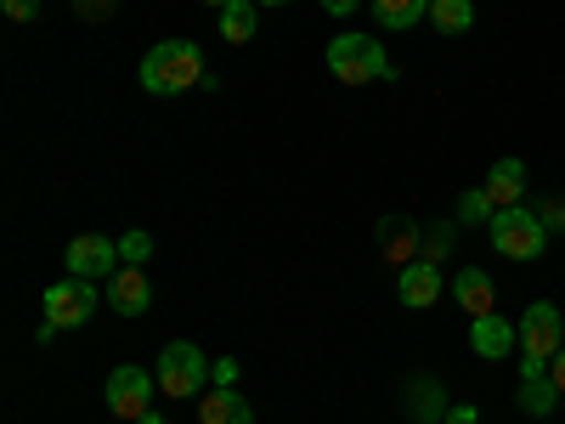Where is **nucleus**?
<instances>
[{
    "instance_id": "nucleus-1",
    "label": "nucleus",
    "mask_w": 565,
    "mask_h": 424,
    "mask_svg": "<svg viewBox=\"0 0 565 424\" xmlns=\"http://www.w3.org/2000/svg\"><path fill=\"white\" fill-rule=\"evenodd\" d=\"M210 74H204V45L199 40H186V34H175V40H159L148 57H141V85L153 91V97H181V91H193V85H204Z\"/></svg>"
},
{
    "instance_id": "nucleus-2",
    "label": "nucleus",
    "mask_w": 565,
    "mask_h": 424,
    "mask_svg": "<svg viewBox=\"0 0 565 424\" xmlns=\"http://www.w3.org/2000/svg\"><path fill=\"white\" fill-rule=\"evenodd\" d=\"M328 68H334V80H345V85L396 80L385 45L373 40V34H334V40H328Z\"/></svg>"
},
{
    "instance_id": "nucleus-3",
    "label": "nucleus",
    "mask_w": 565,
    "mask_h": 424,
    "mask_svg": "<svg viewBox=\"0 0 565 424\" xmlns=\"http://www.w3.org/2000/svg\"><path fill=\"white\" fill-rule=\"evenodd\" d=\"M487 232H492V250H498L503 261H537V255H543V244H548L543 215H537V210H526V204L498 210V215L487 221Z\"/></svg>"
},
{
    "instance_id": "nucleus-4",
    "label": "nucleus",
    "mask_w": 565,
    "mask_h": 424,
    "mask_svg": "<svg viewBox=\"0 0 565 424\" xmlns=\"http://www.w3.org/2000/svg\"><path fill=\"white\" fill-rule=\"evenodd\" d=\"M153 373H159V391L175 402V396H204V385H210V357L193 346V340H170L164 351H159V362H153Z\"/></svg>"
},
{
    "instance_id": "nucleus-5",
    "label": "nucleus",
    "mask_w": 565,
    "mask_h": 424,
    "mask_svg": "<svg viewBox=\"0 0 565 424\" xmlns=\"http://www.w3.org/2000/svg\"><path fill=\"white\" fill-rule=\"evenodd\" d=\"M103 396H108V413H114V418L136 424L141 413H153V396H159V373L136 368V362H119V368L108 373Z\"/></svg>"
},
{
    "instance_id": "nucleus-6",
    "label": "nucleus",
    "mask_w": 565,
    "mask_h": 424,
    "mask_svg": "<svg viewBox=\"0 0 565 424\" xmlns=\"http://www.w3.org/2000/svg\"><path fill=\"white\" fill-rule=\"evenodd\" d=\"M40 311H45V328H85L90 322V311H97V289H90V277H63V283H52L45 289V300H40Z\"/></svg>"
},
{
    "instance_id": "nucleus-7",
    "label": "nucleus",
    "mask_w": 565,
    "mask_h": 424,
    "mask_svg": "<svg viewBox=\"0 0 565 424\" xmlns=\"http://www.w3.org/2000/svg\"><path fill=\"white\" fill-rule=\"evenodd\" d=\"M514 328H521V357L554 362V351L565 346V317H559V306H548V300H532L526 317L514 322Z\"/></svg>"
},
{
    "instance_id": "nucleus-8",
    "label": "nucleus",
    "mask_w": 565,
    "mask_h": 424,
    "mask_svg": "<svg viewBox=\"0 0 565 424\" xmlns=\"http://www.w3.org/2000/svg\"><path fill=\"white\" fill-rule=\"evenodd\" d=\"M469 346H476V357H487V362H503V357L521 351V328H514L509 317H498V311L469 317Z\"/></svg>"
},
{
    "instance_id": "nucleus-9",
    "label": "nucleus",
    "mask_w": 565,
    "mask_h": 424,
    "mask_svg": "<svg viewBox=\"0 0 565 424\" xmlns=\"http://www.w3.org/2000/svg\"><path fill=\"white\" fill-rule=\"evenodd\" d=\"M68 272L74 277H114L119 272V244L114 239H97V232H85V239L68 244Z\"/></svg>"
},
{
    "instance_id": "nucleus-10",
    "label": "nucleus",
    "mask_w": 565,
    "mask_h": 424,
    "mask_svg": "<svg viewBox=\"0 0 565 424\" xmlns=\"http://www.w3.org/2000/svg\"><path fill=\"white\" fill-rule=\"evenodd\" d=\"M396 295H402V306H413V311H424V306H436L441 300V266L436 261H407L402 272H396Z\"/></svg>"
},
{
    "instance_id": "nucleus-11",
    "label": "nucleus",
    "mask_w": 565,
    "mask_h": 424,
    "mask_svg": "<svg viewBox=\"0 0 565 424\" xmlns=\"http://www.w3.org/2000/svg\"><path fill=\"white\" fill-rule=\"evenodd\" d=\"M108 306H114L119 317L153 311V283H148V272H141V266H119V272L108 277Z\"/></svg>"
},
{
    "instance_id": "nucleus-12",
    "label": "nucleus",
    "mask_w": 565,
    "mask_h": 424,
    "mask_svg": "<svg viewBox=\"0 0 565 424\" xmlns=\"http://www.w3.org/2000/svg\"><path fill=\"white\" fill-rule=\"evenodd\" d=\"M487 199H492V210H514L526 199V165L521 159H498L492 170H487Z\"/></svg>"
},
{
    "instance_id": "nucleus-13",
    "label": "nucleus",
    "mask_w": 565,
    "mask_h": 424,
    "mask_svg": "<svg viewBox=\"0 0 565 424\" xmlns=\"http://www.w3.org/2000/svg\"><path fill=\"white\" fill-rule=\"evenodd\" d=\"M452 300H458L469 317H487V311L498 306V289H492V277H487L481 266H463V272L452 277Z\"/></svg>"
},
{
    "instance_id": "nucleus-14",
    "label": "nucleus",
    "mask_w": 565,
    "mask_h": 424,
    "mask_svg": "<svg viewBox=\"0 0 565 424\" xmlns=\"http://www.w3.org/2000/svg\"><path fill=\"white\" fill-rule=\"evenodd\" d=\"M199 424H255V407L232 385H221V391L199 396Z\"/></svg>"
},
{
    "instance_id": "nucleus-15",
    "label": "nucleus",
    "mask_w": 565,
    "mask_h": 424,
    "mask_svg": "<svg viewBox=\"0 0 565 424\" xmlns=\"http://www.w3.org/2000/svg\"><path fill=\"white\" fill-rule=\"evenodd\" d=\"M436 34H469L476 29V0H430Z\"/></svg>"
},
{
    "instance_id": "nucleus-16",
    "label": "nucleus",
    "mask_w": 565,
    "mask_h": 424,
    "mask_svg": "<svg viewBox=\"0 0 565 424\" xmlns=\"http://www.w3.org/2000/svg\"><path fill=\"white\" fill-rule=\"evenodd\" d=\"M255 29H260V7H255V0H232V7H221V34L232 45L255 40Z\"/></svg>"
},
{
    "instance_id": "nucleus-17",
    "label": "nucleus",
    "mask_w": 565,
    "mask_h": 424,
    "mask_svg": "<svg viewBox=\"0 0 565 424\" xmlns=\"http://www.w3.org/2000/svg\"><path fill=\"white\" fill-rule=\"evenodd\" d=\"M373 18H380V29H413L418 18H430V0H373Z\"/></svg>"
},
{
    "instance_id": "nucleus-18",
    "label": "nucleus",
    "mask_w": 565,
    "mask_h": 424,
    "mask_svg": "<svg viewBox=\"0 0 565 424\" xmlns=\"http://www.w3.org/2000/svg\"><path fill=\"white\" fill-rule=\"evenodd\" d=\"M554 407H559V385L548 380V373H543V380H521V413L548 418Z\"/></svg>"
},
{
    "instance_id": "nucleus-19",
    "label": "nucleus",
    "mask_w": 565,
    "mask_h": 424,
    "mask_svg": "<svg viewBox=\"0 0 565 424\" xmlns=\"http://www.w3.org/2000/svg\"><path fill=\"white\" fill-rule=\"evenodd\" d=\"M487 215H498V210H492V199H487V187H469V193L458 199V221L476 226V221H487Z\"/></svg>"
},
{
    "instance_id": "nucleus-20",
    "label": "nucleus",
    "mask_w": 565,
    "mask_h": 424,
    "mask_svg": "<svg viewBox=\"0 0 565 424\" xmlns=\"http://www.w3.org/2000/svg\"><path fill=\"white\" fill-rule=\"evenodd\" d=\"M385 250H391V261H402V266H407V261H418V255H413V226H407V221L385 226Z\"/></svg>"
},
{
    "instance_id": "nucleus-21",
    "label": "nucleus",
    "mask_w": 565,
    "mask_h": 424,
    "mask_svg": "<svg viewBox=\"0 0 565 424\" xmlns=\"http://www.w3.org/2000/svg\"><path fill=\"white\" fill-rule=\"evenodd\" d=\"M148 255H153V239H148V232H125V239H119V266H141Z\"/></svg>"
},
{
    "instance_id": "nucleus-22",
    "label": "nucleus",
    "mask_w": 565,
    "mask_h": 424,
    "mask_svg": "<svg viewBox=\"0 0 565 424\" xmlns=\"http://www.w3.org/2000/svg\"><path fill=\"white\" fill-rule=\"evenodd\" d=\"M0 7H7L12 23H34L40 18V0H0Z\"/></svg>"
},
{
    "instance_id": "nucleus-23",
    "label": "nucleus",
    "mask_w": 565,
    "mask_h": 424,
    "mask_svg": "<svg viewBox=\"0 0 565 424\" xmlns=\"http://www.w3.org/2000/svg\"><path fill=\"white\" fill-rule=\"evenodd\" d=\"M356 7H362V0H322V12H328V18H351Z\"/></svg>"
},
{
    "instance_id": "nucleus-24",
    "label": "nucleus",
    "mask_w": 565,
    "mask_h": 424,
    "mask_svg": "<svg viewBox=\"0 0 565 424\" xmlns=\"http://www.w3.org/2000/svg\"><path fill=\"white\" fill-rule=\"evenodd\" d=\"M548 380H554V385H559V396H565V346H559V351H554V362H548Z\"/></svg>"
},
{
    "instance_id": "nucleus-25",
    "label": "nucleus",
    "mask_w": 565,
    "mask_h": 424,
    "mask_svg": "<svg viewBox=\"0 0 565 424\" xmlns=\"http://www.w3.org/2000/svg\"><path fill=\"white\" fill-rule=\"evenodd\" d=\"M74 7H79L85 18H108V7H114V0H74Z\"/></svg>"
},
{
    "instance_id": "nucleus-26",
    "label": "nucleus",
    "mask_w": 565,
    "mask_h": 424,
    "mask_svg": "<svg viewBox=\"0 0 565 424\" xmlns=\"http://www.w3.org/2000/svg\"><path fill=\"white\" fill-rule=\"evenodd\" d=\"M447 424H476V407H447Z\"/></svg>"
},
{
    "instance_id": "nucleus-27",
    "label": "nucleus",
    "mask_w": 565,
    "mask_h": 424,
    "mask_svg": "<svg viewBox=\"0 0 565 424\" xmlns=\"http://www.w3.org/2000/svg\"><path fill=\"white\" fill-rule=\"evenodd\" d=\"M543 226H565V204H548V215H543Z\"/></svg>"
},
{
    "instance_id": "nucleus-28",
    "label": "nucleus",
    "mask_w": 565,
    "mask_h": 424,
    "mask_svg": "<svg viewBox=\"0 0 565 424\" xmlns=\"http://www.w3.org/2000/svg\"><path fill=\"white\" fill-rule=\"evenodd\" d=\"M136 424H164V418H159V413H141V418H136Z\"/></svg>"
},
{
    "instance_id": "nucleus-29",
    "label": "nucleus",
    "mask_w": 565,
    "mask_h": 424,
    "mask_svg": "<svg viewBox=\"0 0 565 424\" xmlns=\"http://www.w3.org/2000/svg\"><path fill=\"white\" fill-rule=\"evenodd\" d=\"M255 7H289V0H255Z\"/></svg>"
},
{
    "instance_id": "nucleus-30",
    "label": "nucleus",
    "mask_w": 565,
    "mask_h": 424,
    "mask_svg": "<svg viewBox=\"0 0 565 424\" xmlns=\"http://www.w3.org/2000/svg\"><path fill=\"white\" fill-rule=\"evenodd\" d=\"M204 7H215V12H221V7H232V0H204Z\"/></svg>"
}]
</instances>
